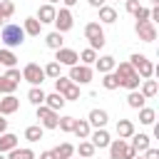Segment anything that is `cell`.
Returning <instances> with one entry per match:
<instances>
[{
    "mask_svg": "<svg viewBox=\"0 0 159 159\" xmlns=\"http://www.w3.org/2000/svg\"><path fill=\"white\" fill-rule=\"evenodd\" d=\"M114 77L119 80V87H124V89H139V82H142V77L134 72V67L129 65V62H119V65H114Z\"/></svg>",
    "mask_w": 159,
    "mask_h": 159,
    "instance_id": "6da1fadb",
    "label": "cell"
},
{
    "mask_svg": "<svg viewBox=\"0 0 159 159\" xmlns=\"http://www.w3.org/2000/svg\"><path fill=\"white\" fill-rule=\"evenodd\" d=\"M25 30H22V25H15V22H5L2 25V30H0V40H2V45L7 47V50H12V47H20L22 42H25Z\"/></svg>",
    "mask_w": 159,
    "mask_h": 159,
    "instance_id": "7a4b0ae2",
    "label": "cell"
},
{
    "mask_svg": "<svg viewBox=\"0 0 159 159\" xmlns=\"http://www.w3.org/2000/svg\"><path fill=\"white\" fill-rule=\"evenodd\" d=\"M84 37L89 40V47L92 50H102L107 37H104V30H102V22H87L84 25Z\"/></svg>",
    "mask_w": 159,
    "mask_h": 159,
    "instance_id": "3957f363",
    "label": "cell"
},
{
    "mask_svg": "<svg viewBox=\"0 0 159 159\" xmlns=\"http://www.w3.org/2000/svg\"><path fill=\"white\" fill-rule=\"evenodd\" d=\"M129 65L134 67V72H137L142 80H149V77L157 72V67L152 65V60H147V55H139V52H134V55L129 57Z\"/></svg>",
    "mask_w": 159,
    "mask_h": 159,
    "instance_id": "277c9868",
    "label": "cell"
},
{
    "mask_svg": "<svg viewBox=\"0 0 159 159\" xmlns=\"http://www.w3.org/2000/svg\"><path fill=\"white\" fill-rule=\"evenodd\" d=\"M134 149L129 147L127 139H112L109 142V159H132Z\"/></svg>",
    "mask_w": 159,
    "mask_h": 159,
    "instance_id": "5b68a950",
    "label": "cell"
},
{
    "mask_svg": "<svg viewBox=\"0 0 159 159\" xmlns=\"http://www.w3.org/2000/svg\"><path fill=\"white\" fill-rule=\"evenodd\" d=\"M37 119H40V127L42 129H57V122H60L57 112L50 109L47 104H37Z\"/></svg>",
    "mask_w": 159,
    "mask_h": 159,
    "instance_id": "8992f818",
    "label": "cell"
},
{
    "mask_svg": "<svg viewBox=\"0 0 159 159\" xmlns=\"http://www.w3.org/2000/svg\"><path fill=\"white\" fill-rule=\"evenodd\" d=\"M22 80L30 82V84H42L45 82V70L37 65V62H27L22 67Z\"/></svg>",
    "mask_w": 159,
    "mask_h": 159,
    "instance_id": "52a82bcc",
    "label": "cell"
},
{
    "mask_svg": "<svg viewBox=\"0 0 159 159\" xmlns=\"http://www.w3.org/2000/svg\"><path fill=\"white\" fill-rule=\"evenodd\" d=\"M55 30L57 32H67V30H72V25H75V17H72V12H70V7H60L57 12H55Z\"/></svg>",
    "mask_w": 159,
    "mask_h": 159,
    "instance_id": "ba28073f",
    "label": "cell"
},
{
    "mask_svg": "<svg viewBox=\"0 0 159 159\" xmlns=\"http://www.w3.org/2000/svg\"><path fill=\"white\" fill-rule=\"evenodd\" d=\"M70 80L75 84H87L92 82V67L89 65H72L70 67Z\"/></svg>",
    "mask_w": 159,
    "mask_h": 159,
    "instance_id": "9c48e42d",
    "label": "cell"
},
{
    "mask_svg": "<svg viewBox=\"0 0 159 159\" xmlns=\"http://www.w3.org/2000/svg\"><path fill=\"white\" fill-rule=\"evenodd\" d=\"M55 62H60L65 67H72V65L80 62V55L75 50H70V47H60V50H55Z\"/></svg>",
    "mask_w": 159,
    "mask_h": 159,
    "instance_id": "30bf717a",
    "label": "cell"
},
{
    "mask_svg": "<svg viewBox=\"0 0 159 159\" xmlns=\"http://www.w3.org/2000/svg\"><path fill=\"white\" fill-rule=\"evenodd\" d=\"M134 30H137V35H139V40L142 42H154L157 40V27H154V22H137L134 25Z\"/></svg>",
    "mask_w": 159,
    "mask_h": 159,
    "instance_id": "8fae6325",
    "label": "cell"
},
{
    "mask_svg": "<svg viewBox=\"0 0 159 159\" xmlns=\"http://www.w3.org/2000/svg\"><path fill=\"white\" fill-rule=\"evenodd\" d=\"M89 139H92V144H94V149H104V147H109V132L104 129V127H97L94 132H89Z\"/></svg>",
    "mask_w": 159,
    "mask_h": 159,
    "instance_id": "7c38bea8",
    "label": "cell"
},
{
    "mask_svg": "<svg viewBox=\"0 0 159 159\" xmlns=\"http://www.w3.org/2000/svg\"><path fill=\"white\" fill-rule=\"evenodd\" d=\"M20 109V99L15 97V94H5V97H0V114H15Z\"/></svg>",
    "mask_w": 159,
    "mask_h": 159,
    "instance_id": "4fadbf2b",
    "label": "cell"
},
{
    "mask_svg": "<svg viewBox=\"0 0 159 159\" xmlns=\"http://www.w3.org/2000/svg\"><path fill=\"white\" fill-rule=\"evenodd\" d=\"M129 139H132V142H129V147L134 149V154L147 152V149H149V142H152V139H149V134H132Z\"/></svg>",
    "mask_w": 159,
    "mask_h": 159,
    "instance_id": "5bb4252c",
    "label": "cell"
},
{
    "mask_svg": "<svg viewBox=\"0 0 159 159\" xmlns=\"http://www.w3.org/2000/svg\"><path fill=\"white\" fill-rule=\"evenodd\" d=\"M55 12H57V10H55V5L45 2V5H40V10H37V15H35V17H37L42 25H47V22H52V20H55Z\"/></svg>",
    "mask_w": 159,
    "mask_h": 159,
    "instance_id": "9a60e30c",
    "label": "cell"
},
{
    "mask_svg": "<svg viewBox=\"0 0 159 159\" xmlns=\"http://www.w3.org/2000/svg\"><path fill=\"white\" fill-rule=\"evenodd\" d=\"M22 30H25V35H30V37H37V35L42 32V22H40L37 17H25V22H22Z\"/></svg>",
    "mask_w": 159,
    "mask_h": 159,
    "instance_id": "2e32d148",
    "label": "cell"
},
{
    "mask_svg": "<svg viewBox=\"0 0 159 159\" xmlns=\"http://www.w3.org/2000/svg\"><path fill=\"white\" fill-rule=\"evenodd\" d=\"M87 122H89V127H104L109 122V114L104 109H92L89 117H87Z\"/></svg>",
    "mask_w": 159,
    "mask_h": 159,
    "instance_id": "e0dca14e",
    "label": "cell"
},
{
    "mask_svg": "<svg viewBox=\"0 0 159 159\" xmlns=\"http://www.w3.org/2000/svg\"><path fill=\"white\" fill-rule=\"evenodd\" d=\"M17 147V137L12 134V132H2L0 134V154H7L10 149H15Z\"/></svg>",
    "mask_w": 159,
    "mask_h": 159,
    "instance_id": "ac0fdd59",
    "label": "cell"
},
{
    "mask_svg": "<svg viewBox=\"0 0 159 159\" xmlns=\"http://www.w3.org/2000/svg\"><path fill=\"white\" fill-rule=\"evenodd\" d=\"M97 10H99V22H102V25L117 22V10H114L112 5H102V7H97Z\"/></svg>",
    "mask_w": 159,
    "mask_h": 159,
    "instance_id": "d6986e66",
    "label": "cell"
},
{
    "mask_svg": "<svg viewBox=\"0 0 159 159\" xmlns=\"http://www.w3.org/2000/svg\"><path fill=\"white\" fill-rule=\"evenodd\" d=\"M94 65H97V72H112L114 70V65H117V60L112 57V55H102V57H97L94 60Z\"/></svg>",
    "mask_w": 159,
    "mask_h": 159,
    "instance_id": "ffe728a7",
    "label": "cell"
},
{
    "mask_svg": "<svg viewBox=\"0 0 159 159\" xmlns=\"http://www.w3.org/2000/svg\"><path fill=\"white\" fill-rule=\"evenodd\" d=\"M144 102H147V97H144L139 89H129V94H127V104H129L132 109H142Z\"/></svg>",
    "mask_w": 159,
    "mask_h": 159,
    "instance_id": "44dd1931",
    "label": "cell"
},
{
    "mask_svg": "<svg viewBox=\"0 0 159 159\" xmlns=\"http://www.w3.org/2000/svg\"><path fill=\"white\" fill-rule=\"evenodd\" d=\"M45 104L50 107V109H55V112H60L67 102H65V97L60 94V92H52V94H45Z\"/></svg>",
    "mask_w": 159,
    "mask_h": 159,
    "instance_id": "7402d4cb",
    "label": "cell"
},
{
    "mask_svg": "<svg viewBox=\"0 0 159 159\" xmlns=\"http://www.w3.org/2000/svg\"><path fill=\"white\" fill-rule=\"evenodd\" d=\"M72 132H75V137H77V139H89L92 127H89V122H87V119H77V122H75V127H72Z\"/></svg>",
    "mask_w": 159,
    "mask_h": 159,
    "instance_id": "603a6c76",
    "label": "cell"
},
{
    "mask_svg": "<svg viewBox=\"0 0 159 159\" xmlns=\"http://www.w3.org/2000/svg\"><path fill=\"white\" fill-rule=\"evenodd\" d=\"M132 134H134L132 119H119V122H117V137H119V139H129Z\"/></svg>",
    "mask_w": 159,
    "mask_h": 159,
    "instance_id": "cb8c5ba5",
    "label": "cell"
},
{
    "mask_svg": "<svg viewBox=\"0 0 159 159\" xmlns=\"http://www.w3.org/2000/svg\"><path fill=\"white\" fill-rule=\"evenodd\" d=\"M7 159H37V157H35V152H32L30 147H22V149L15 147V149L7 152Z\"/></svg>",
    "mask_w": 159,
    "mask_h": 159,
    "instance_id": "d4e9b609",
    "label": "cell"
},
{
    "mask_svg": "<svg viewBox=\"0 0 159 159\" xmlns=\"http://www.w3.org/2000/svg\"><path fill=\"white\" fill-rule=\"evenodd\" d=\"M139 92H142L147 99H149V97H157V92H159L157 80H152V77H149V80H142V89H139Z\"/></svg>",
    "mask_w": 159,
    "mask_h": 159,
    "instance_id": "484cf974",
    "label": "cell"
},
{
    "mask_svg": "<svg viewBox=\"0 0 159 159\" xmlns=\"http://www.w3.org/2000/svg\"><path fill=\"white\" fill-rule=\"evenodd\" d=\"M27 99L37 107V104H45V89L40 87V84H32L30 87V92H27Z\"/></svg>",
    "mask_w": 159,
    "mask_h": 159,
    "instance_id": "4316f807",
    "label": "cell"
},
{
    "mask_svg": "<svg viewBox=\"0 0 159 159\" xmlns=\"http://www.w3.org/2000/svg\"><path fill=\"white\" fill-rule=\"evenodd\" d=\"M52 152H55V159H70V157L75 154V147H72L70 142H62V144H57Z\"/></svg>",
    "mask_w": 159,
    "mask_h": 159,
    "instance_id": "83f0119b",
    "label": "cell"
},
{
    "mask_svg": "<svg viewBox=\"0 0 159 159\" xmlns=\"http://www.w3.org/2000/svg\"><path fill=\"white\" fill-rule=\"evenodd\" d=\"M42 134H45V129H42L40 124H30V127L25 129V139H27V142H40Z\"/></svg>",
    "mask_w": 159,
    "mask_h": 159,
    "instance_id": "f1b7e54d",
    "label": "cell"
},
{
    "mask_svg": "<svg viewBox=\"0 0 159 159\" xmlns=\"http://www.w3.org/2000/svg\"><path fill=\"white\" fill-rule=\"evenodd\" d=\"M75 152H77V154H80L82 159H89V157H94V152H97V149H94V144H92V142L82 139V142H80V147H77Z\"/></svg>",
    "mask_w": 159,
    "mask_h": 159,
    "instance_id": "f546056e",
    "label": "cell"
},
{
    "mask_svg": "<svg viewBox=\"0 0 159 159\" xmlns=\"http://www.w3.org/2000/svg\"><path fill=\"white\" fill-rule=\"evenodd\" d=\"M62 42H65V40H62V32H57V30H55V32H50V35L45 37V45H47L50 50H60V47H62Z\"/></svg>",
    "mask_w": 159,
    "mask_h": 159,
    "instance_id": "4dcf8cb0",
    "label": "cell"
},
{
    "mask_svg": "<svg viewBox=\"0 0 159 159\" xmlns=\"http://www.w3.org/2000/svg\"><path fill=\"white\" fill-rule=\"evenodd\" d=\"M139 122H142V124H154V122H157V109L142 107V109H139Z\"/></svg>",
    "mask_w": 159,
    "mask_h": 159,
    "instance_id": "1f68e13d",
    "label": "cell"
},
{
    "mask_svg": "<svg viewBox=\"0 0 159 159\" xmlns=\"http://www.w3.org/2000/svg\"><path fill=\"white\" fill-rule=\"evenodd\" d=\"M15 62H17L15 52L7 50V47H2V50H0V65H5V67H15Z\"/></svg>",
    "mask_w": 159,
    "mask_h": 159,
    "instance_id": "d6a6232c",
    "label": "cell"
},
{
    "mask_svg": "<svg viewBox=\"0 0 159 159\" xmlns=\"http://www.w3.org/2000/svg\"><path fill=\"white\" fill-rule=\"evenodd\" d=\"M102 87H104V89H109V92L119 87V80L114 77V72H104V75H102Z\"/></svg>",
    "mask_w": 159,
    "mask_h": 159,
    "instance_id": "836d02e7",
    "label": "cell"
},
{
    "mask_svg": "<svg viewBox=\"0 0 159 159\" xmlns=\"http://www.w3.org/2000/svg\"><path fill=\"white\" fill-rule=\"evenodd\" d=\"M15 89H17V82L7 80V77L2 75V77H0V94H15Z\"/></svg>",
    "mask_w": 159,
    "mask_h": 159,
    "instance_id": "e575fe53",
    "label": "cell"
},
{
    "mask_svg": "<svg viewBox=\"0 0 159 159\" xmlns=\"http://www.w3.org/2000/svg\"><path fill=\"white\" fill-rule=\"evenodd\" d=\"M94 60H97V50L84 47V50L80 52V62H82V65H94Z\"/></svg>",
    "mask_w": 159,
    "mask_h": 159,
    "instance_id": "d590c367",
    "label": "cell"
},
{
    "mask_svg": "<svg viewBox=\"0 0 159 159\" xmlns=\"http://www.w3.org/2000/svg\"><path fill=\"white\" fill-rule=\"evenodd\" d=\"M60 67H62V65H60V62H55V60H52V62H47V65L42 67V70H45V77H50V80L60 77Z\"/></svg>",
    "mask_w": 159,
    "mask_h": 159,
    "instance_id": "8d00e7d4",
    "label": "cell"
},
{
    "mask_svg": "<svg viewBox=\"0 0 159 159\" xmlns=\"http://www.w3.org/2000/svg\"><path fill=\"white\" fill-rule=\"evenodd\" d=\"M12 12H15V2H12V0H0V15H2L5 20H10Z\"/></svg>",
    "mask_w": 159,
    "mask_h": 159,
    "instance_id": "74e56055",
    "label": "cell"
},
{
    "mask_svg": "<svg viewBox=\"0 0 159 159\" xmlns=\"http://www.w3.org/2000/svg\"><path fill=\"white\" fill-rule=\"evenodd\" d=\"M62 97H65V102H72V99H80V84H70L65 92H62Z\"/></svg>",
    "mask_w": 159,
    "mask_h": 159,
    "instance_id": "f35d334b",
    "label": "cell"
},
{
    "mask_svg": "<svg viewBox=\"0 0 159 159\" xmlns=\"http://www.w3.org/2000/svg\"><path fill=\"white\" fill-rule=\"evenodd\" d=\"M75 122H77V119L67 114V117H60V122H57V127H60L62 132H72V127H75Z\"/></svg>",
    "mask_w": 159,
    "mask_h": 159,
    "instance_id": "ab89813d",
    "label": "cell"
},
{
    "mask_svg": "<svg viewBox=\"0 0 159 159\" xmlns=\"http://www.w3.org/2000/svg\"><path fill=\"white\" fill-rule=\"evenodd\" d=\"M134 20H137V22H147V20H149V7H142V5H139L137 12H134Z\"/></svg>",
    "mask_w": 159,
    "mask_h": 159,
    "instance_id": "60d3db41",
    "label": "cell"
},
{
    "mask_svg": "<svg viewBox=\"0 0 159 159\" xmlns=\"http://www.w3.org/2000/svg\"><path fill=\"white\" fill-rule=\"evenodd\" d=\"M5 77L7 80H12V82H17L20 84V80H22V72L17 70V67H7V72H5Z\"/></svg>",
    "mask_w": 159,
    "mask_h": 159,
    "instance_id": "b9f144b4",
    "label": "cell"
},
{
    "mask_svg": "<svg viewBox=\"0 0 159 159\" xmlns=\"http://www.w3.org/2000/svg\"><path fill=\"white\" fill-rule=\"evenodd\" d=\"M124 7H127V12H132V15H134V12H137V7H139V0H127V2H124Z\"/></svg>",
    "mask_w": 159,
    "mask_h": 159,
    "instance_id": "7bdbcfd3",
    "label": "cell"
},
{
    "mask_svg": "<svg viewBox=\"0 0 159 159\" xmlns=\"http://www.w3.org/2000/svg\"><path fill=\"white\" fill-rule=\"evenodd\" d=\"M144 154V159H159V149H154V147H149L147 152H142Z\"/></svg>",
    "mask_w": 159,
    "mask_h": 159,
    "instance_id": "ee69618b",
    "label": "cell"
},
{
    "mask_svg": "<svg viewBox=\"0 0 159 159\" xmlns=\"http://www.w3.org/2000/svg\"><path fill=\"white\" fill-rule=\"evenodd\" d=\"M2 132H7V119H5V114H0V134Z\"/></svg>",
    "mask_w": 159,
    "mask_h": 159,
    "instance_id": "f6af8a7d",
    "label": "cell"
},
{
    "mask_svg": "<svg viewBox=\"0 0 159 159\" xmlns=\"http://www.w3.org/2000/svg\"><path fill=\"white\" fill-rule=\"evenodd\" d=\"M40 159H55V152H52V149H47V152H42V154H40Z\"/></svg>",
    "mask_w": 159,
    "mask_h": 159,
    "instance_id": "bcb514c9",
    "label": "cell"
},
{
    "mask_svg": "<svg viewBox=\"0 0 159 159\" xmlns=\"http://www.w3.org/2000/svg\"><path fill=\"white\" fill-rule=\"evenodd\" d=\"M92 7H102V5H107V0H87Z\"/></svg>",
    "mask_w": 159,
    "mask_h": 159,
    "instance_id": "7dc6e473",
    "label": "cell"
},
{
    "mask_svg": "<svg viewBox=\"0 0 159 159\" xmlns=\"http://www.w3.org/2000/svg\"><path fill=\"white\" fill-rule=\"evenodd\" d=\"M62 2H65V7H72V5H77L80 0H62Z\"/></svg>",
    "mask_w": 159,
    "mask_h": 159,
    "instance_id": "c3c4849f",
    "label": "cell"
},
{
    "mask_svg": "<svg viewBox=\"0 0 159 159\" xmlns=\"http://www.w3.org/2000/svg\"><path fill=\"white\" fill-rule=\"evenodd\" d=\"M5 22H7V20H5V17H2V15H0V27H2V25H5Z\"/></svg>",
    "mask_w": 159,
    "mask_h": 159,
    "instance_id": "681fc988",
    "label": "cell"
},
{
    "mask_svg": "<svg viewBox=\"0 0 159 159\" xmlns=\"http://www.w3.org/2000/svg\"><path fill=\"white\" fill-rule=\"evenodd\" d=\"M132 159H144V154H134V157H132Z\"/></svg>",
    "mask_w": 159,
    "mask_h": 159,
    "instance_id": "f907efd6",
    "label": "cell"
},
{
    "mask_svg": "<svg viewBox=\"0 0 159 159\" xmlns=\"http://www.w3.org/2000/svg\"><path fill=\"white\" fill-rule=\"evenodd\" d=\"M47 2H50V5H57V2H60V0H47Z\"/></svg>",
    "mask_w": 159,
    "mask_h": 159,
    "instance_id": "816d5d0a",
    "label": "cell"
},
{
    "mask_svg": "<svg viewBox=\"0 0 159 159\" xmlns=\"http://www.w3.org/2000/svg\"><path fill=\"white\" fill-rule=\"evenodd\" d=\"M149 2H154V5H157V2H159V0H149Z\"/></svg>",
    "mask_w": 159,
    "mask_h": 159,
    "instance_id": "f5cc1de1",
    "label": "cell"
},
{
    "mask_svg": "<svg viewBox=\"0 0 159 159\" xmlns=\"http://www.w3.org/2000/svg\"><path fill=\"white\" fill-rule=\"evenodd\" d=\"M0 159H7V157H5V154H0Z\"/></svg>",
    "mask_w": 159,
    "mask_h": 159,
    "instance_id": "db71d44e",
    "label": "cell"
},
{
    "mask_svg": "<svg viewBox=\"0 0 159 159\" xmlns=\"http://www.w3.org/2000/svg\"><path fill=\"white\" fill-rule=\"evenodd\" d=\"M70 159H72V157H70ZM77 159H82V157H77Z\"/></svg>",
    "mask_w": 159,
    "mask_h": 159,
    "instance_id": "11a10c76",
    "label": "cell"
}]
</instances>
